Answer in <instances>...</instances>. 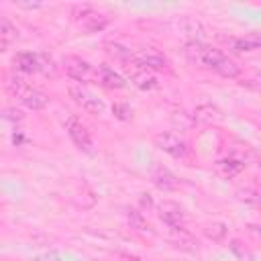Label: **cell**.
<instances>
[{
    "instance_id": "obj_4",
    "label": "cell",
    "mask_w": 261,
    "mask_h": 261,
    "mask_svg": "<svg viewBox=\"0 0 261 261\" xmlns=\"http://www.w3.org/2000/svg\"><path fill=\"white\" fill-rule=\"evenodd\" d=\"M63 67H65L67 75L73 77L75 82H82V84L84 82H98V69L92 63H88L86 59H82V57H73V55L65 57L63 59Z\"/></svg>"
},
{
    "instance_id": "obj_23",
    "label": "cell",
    "mask_w": 261,
    "mask_h": 261,
    "mask_svg": "<svg viewBox=\"0 0 261 261\" xmlns=\"http://www.w3.org/2000/svg\"><path fill=\"white\" fill-rule=\"evenodd\" d=\"M141 204H143V206H147V208L153 204V202H151V198H149V194H141Z\"/></svg>"
},
{
    "instance_id": "obj_13",
    "label": "cell",
    "mask_w": 261,
    "mask_h": 261,
    "mask_svg": "<svg viewBox=\"0 0 261 261\" xmlns=\"http://www.w3.org/2000/svg\"><path fill=\"white\" fill-rule=\"evenodd\" d=\"M98 82L102 86H106V88H112V90H120V88L126 86L124 77L118 71H114L112 67H108V65H100L98 67Z\"/></svg>"
},
{
    "instance_id": "obj_5",
    "label": "cell",
    "mask_w": 261,
    "mask_h": 261,
    "mask_svg": "<svg viewBox=\"0 0 261 261\" xmlns=\"http://www.w3.org/2000/svg\"><path fill=\"white\" fill-rule=\"evenodd\" d=\"M14 67L18 71H24V73H33V71H49L53 69V61L51 57L47 55H39V53H29V51H22V53H16L14 55Z\"/></svg>"
},
{
    "instance_id": "obj_16",
    "label": "cell",
    "mask_w": 261,
    "mask_h": 261,
    "mask_svg": "<svg viewBox=\"0 0 261 261\" xmlns=\"http://www.w3.org/2000/svg\"><path fill=\"white\" fill-rule=\"evenodd\" d=\"M259 45H261L259 35H251V37H245V39H232V41H228V47L234 53H251V51H257Z\"/></svg>"
},
{
    "instance_id": "obj_9",
    "label": "cell",
    "mask_w": 261,
    "mask_h": 261,
    "mask_svg": "<svg viewBox=\"0 0 261 261\" xmlns=\"http://www.w3.org/2000/svg\"><path fill=\"white\" fill-rule=\"evenodd\" d=\"M133 63H137V65H141L145 69H165L167 67V59L155 49L133 51Z\"/></svg>"
},
{
    "instance_id": "obj_7",
    "label": "cell",
    "mask_w": 261,
    "mask_h": 261,
    "mask_svg": "<svg viewBox=\"0 0 261 261\" xmlns=\"http://www.w3.org/2000/svg\"><path fill=\"white\" fill-rule=\"evenodd\" d=\"M69 98H71L75 104H80V106H82L86 112H90V114H102V112H104V102H102L100 98H96L92 92H88L86 88L77 86V84L69 86Z\"/></svg>"
},
{
    "instance_id": "obj_2",
    "label": "cell",
    "mask_w": 261,
    "mask_h": 261,
    "mask_svg": "<svg viewBox=\"0 0 261 261\" xmlns=\"http://www.w3.org/2000/svg\"><path fill=\"white\" fill-rule=\"evenodd\" d=\"M6 88H8V92L14 96V98H18L27 108H31V110H41V108H45L47 106V102H49V96L45 94V92H41V90H37V88H33V86H29L22 77H8V82H6Z\"/></svg>"
},
{
    "instance_id": "obj_17",
    "label": "cell",
    "mask_w": 261,
    "mask_h": 261,
    "mask_svg": "<svg viewBox=\"0 0 261 261\" xmlns=\"http://www.w3.org/2000/svg\"><path fill=\"white\" fill-rule=\"evenodd\" d=\"M106 51H108L112 57L120 59L122 63H130V61H133V51L126 49V47H122V45H118V43H106Z\"/></svg>"
},
{
    "instance_id": "obj_22",
    "label": "cell",
    "mask_w": 261,
    "mask_h": 261,
    "mask_svg": "<svg viewBox=\"0 0 261 261\" xmlns=\"http://www.w3.org/2000/svg\"><path fill=\"white\" fill-rule=\"evenodd\" d=\"M239 198L245 200V202H251V204H257L259 202V196H257L255 190H241L239 192Z\"/></svg>"
},
{
    "instance_id": "obj_14",
    "label": "cell",
    "mask_w": 261,
    "mask_h": 261,
    "mask_svg": "<svg viewBox=\"0 0 261 261\" xmlns=\"http://www.w3.org/2000/svg\"><path fill=\"white\" fill-rule=\"evenodd\" d=\"M245 161L243 159H237V157H226V159H220L218 163H216V169H218V173L222 175V177H232V175H237V173H241L243 169H245Z\"/></svg>"
},
{
    "instance_id": "obj_12",
    "label": "cell",
    "mask_w": 261,
    "mask_h": 261,
    "mask_svg": "<svg viewBox=\"0 0 261 261\" xmlns=\"http://www.w3.org/2000/svg\"><path fill=\"white\" fill-rule=\"evenodd\" d=\"M126 67H128V71H130V82H133L139 90H153V88H157V77L151 75L149 69L137 65V63H133V61L126 63Z\"/></svg>"
},
{
    "instance_id": "obj_21",
    "label": "cell",
    "mask_w": 261,
    "mask_h": 261,
    "mask_svg": "<svg viewBox=\"0 0 261 261\" xmlns=\"http://www.w3.org/2000/svg\"><path fill=\"white\" fill-rule=\"evenodd\" d=\"M179 24H181V29H184L188 35H200V33H202V24H200L198 20H194V18H184Z\"/></svg>"
},
{
    "instance_id": "obj_10",
    "label": "cell",
    "mask_w": 261,
    "mask_h": 261,
    "mask_svg": "<svg viewBox=\"0 0 261 261\" xmlns=\"http://www.w3.org/2000/svg\"><path fill=\"white\" fill-rule=\"evenodd\" d=\"M157 212H159V218H161L167 226H171V228H179L181 222H184V210H181V206L175 204V202H169V200L161 202V204L157 206Z\"/></svg>"
},
{
    "instance_id": "obj_20",
    "label": "cell",
    "mask_w": 261,
    "mask_h": 261,
    "mask_svg": "<svg viewBox=\"0 0 261 261\" xmlns=\"http://www.w3.org/2000/svg\"><path fill=\"white\" fill-rule=\"evenodd\" d=\"M112 112H114V116H116L118 120H130V118H133L130 106H128V104H122V102H116V104L112 106Z\"/></svg>"
},
{
    "instance_id": "obj_3",
    "label": "cell",
    "mask_w": 261,
    "mask_h": 261,
    "mask_svg": "<svg viewBox=\"0 0 261 261\" xmlns=\"http://www.w3.org/2000/svg\"><path fill=\"white\" fill-rule=\"evenodd\" d=\"M73 18L90 33H98L108 24V18L104 14H100L96 8H92L90 4H77L73 6Z\"/></svg>"
},
{
    "instance_id": "obj_11",
    "label": "cell",
    "mask_w": 261,
    "mask_h": 261,
    "mask_svg": "<svg viewBox=\"0 0 261 261\" xmlns=\"http://www.w3.org/2000/svg\"><path fill=\"white\" fill-rule=\"evenodd\" d=\"M151 181L155 184V188H159L161 192H171V190H177L179 186V179L163 165H155L153 171H151Z\"/></svg>"
},
{
    "instance_id": "obj_8",
    "label": "cell",
    "mask_w": 261,
    "mask_h": 261,
    "mask_svg": "<svg viewBox=\"0 0 261 261\" xmlns=\"http://www.w3.org/2000/svg\"><path fill=\"white\" fill-rule=\"evenodd\" d=\"M155 145L163 153H167L171 157H186L188 151H190L188 143L175 133H159V135H155Z\"/></svg>"
},
{
    "instance_id": "obj_25",
    "label": "cell",
    "mask_w": 261,
    "mask_h": 261,
    "mask_svg": "<svg viewBox=\"0 0 261 261\" xmlns=\"http://www.w3.org/2000/svg\"><path fill=\"white\" fill-rule=\"evenodd\" d=\"M35 261H55V259L53 257H37Z\"/></svg>"
},
{
    "instance_id": "obj_19",
    "label": "cell",
    "mask_w": 261,
    "mask_h": 261,
    "mask_svg": "<svg viewBox=\"0 0 261 261\" xmlns=\"http://www.w3.org/2000/svg\"><path fill=\"white\" fill-rule=\"evenodd\" d=\"M204 232H206V237H210L212 241H220V239L226 234V228H224V224H220V222H212V224H206Z\"/></svg>"
},
{
    "instance_id": "obj_24",
    "label": "cell",
    "mask_w": 261,
    "mask_h": 261,
    "mask_svg": "<svg viewBox=\"0 0 261 261\" xmlns=\"http://www.w3.org/2000/svg\"><path fill=\"white\" fill-rule=\"evenodd\" d=\"M6 47H8V41H4V39L0 37V53H2V51H6Z\"/></svg>"
},
{
    "instance_id": "obj_1",
    "label": "cell",
    "mask_w": 261,
    "mask_h": 261,
    "mask_svg": "<svg viewBox=\"0 0 261 261\" xmlns=\"http://www.w3.org/2000/svg\"><path fill=\"white\" fill-rule=\"evenodd\" d=\"M186 57L198 65V67H206V69H212L216 73H220L222 77H237L241 73V67L228 59L220 49L216 47H210L206 43H200V41H190L186 45Z\"/></svg>"
},
{
    "instance_id": "obj_6",
    "label": "cell",
    "mask_w": 261,
    "mask_h": 261,
    "mask_svg": "<svg viewBox=\"0 0 261 261\" xmlns=\"http://www.w3.org/2000/svg\"><path fill=\"white\" fill-rule=\"evenodd\" d=\"M65 130L69 135V139L73 141V145L84 151V153H94V139L90 135V130L75 118V116H69L65 120Z\"/></svg>"
},
{
    "instance_id": "obj_15",
    "label": "cell",
    "mask_w": 261,
    "mask_h": 261,
    "mask_svg": "<svg viewBox=\"0 0 261 261\" xmlns=\"http://www.w3.org/2000/svg\"><path fill=\"white\" fill-rule=\"evenodd\" d=\"M194 118L198 122H204V124H212V122H218L222 120V114L216 106L212 104H200L196 110H194Z\"/></svg>"
},
{
    "instance_id": "obj_18",
    "label": "cell",
    "mask_w": 261,
    "mask_h": 261,
    "mask_svg": "<svg viewBox=\"0 0 261 261\" xmlns=\"http://www.w3.org/2000/svg\"><path fill=\"white\" fill-rule=\"evenodd\" d=\"M126 218L130 222V228H135V230H149L151 228L149 222L145 220V216L139 210H135V208H128L126 210Z\"/></svg>"
}]
</instances>
